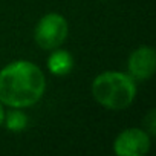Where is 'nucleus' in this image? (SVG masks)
Wrapping results in <instances>:
<instances>
[{
  "instance_id": "nucleus-1",
  "label": "nucleus",
  "mask_w": 156,
  "mask_h": 156,
  "mask_svg": "<svg viewBox=\"0 0 156 156\" xmlns=\"http://www.w3.org/2000/svg\"><path fill=\"white\" fill-rule=\"evenodd\" d=\"M46 90L43 70L26 60H17L0 70V103L23 109L38 103Z\"/></svg>"
},
{
  "instance_id": "nucleus-2",
  "label": "nucleus",
  "mask_w": 156,
  "mask_h": 156,
  "mask_svg": "<svg viewBox=\"0 0 156 156\" xmlns=\"http://www.w3.org/2000/svg\"><path fill=\"white\" fill-rule=\"evenodd\" d=\"M136 92L135 80L124 72H103L92 83V95L95 101L109 110L127 109L135 101Z\"/></svg>"
},
{
  "instance_id": "nucleus-3",
  "label": "nucleus",
  "mask_w": 156,
  "mask_h": 156,
  "mask_svg": "<svg viewBox=\"0 0 156 156\" xmlns=\"http://www.w3.org/2000/svg\"><path fill=\"white\" fill-rule=\"evenodd\" d=\"M69 34L67 20L57 12H49L43 16L34 29L35 43L44 51H54L60 48Z\"/></svg>"
},
{
  "instance_id": "nucleus-4",
  "label": "nucleus",
  "mask_w": 156,
  "mask_h": 156,
  "mask_svg": "<svg viewBox=\"0 0 156 156\" xmlns=\"http://www.w3.org/2000/svg\"><path fill=\"white\" fill-rule=\"evenodd\" d=\"M150 144V135L144 129L130 127L115 138L113 151L118 156H142L148 153Z\"/></svg>"
},
{
  "instance_id": "nucleus-5",
  "label": "nucleus",
  "mask_w": 156,
  "mask_h": 156,
  "mask_svg": "<svg viewBox=\"0 0 156 156\" xmlns=\"http://www.w3.org/2000/svg\"><path fill=\"white\" fill-rule=\"evenodd\" d=\"M156 69V52L150 46H139L127 60V72L136 81H145L153 76Z\"/></svg>"
},
{
  "instance_id": "nucleus-6",
  "label": "nucleus",
  "mask_w": 156,
  "mask_h": 156,
  "mask_svg": "<svg viewBox=\"0 0 156 156\" xmlns=\"http://www.w3.org/2000/svg\"><path fill=\"white\" fill-rule=\"evenodd\" d=\"M72 67H73V58L64 49H58V48L54 49V52L48 58V70L52 75H58V76L67 75L72 70Z\"/></svg>"
},
{
  "instance_id": "nucleus-7",
  "label": "nucleus",
  "mask_w": 156,
  "mask_h": 156,
  "mask_svg": "<svg viewBox=\"0 0 156 156\" xmlns=\"http://www.w3.org/2000/svg\"><path fill=\"white\" fill-rule=\"evenodd\" d=\"M3 122L9 132H22L28 126V115L20 109H14L9 113H5Z\"/></svg>"
},
{
  "instance_id": "nucleus-8",
  "label": "nucleus",
  "mask_w": 156,
  "mask_h": 156,
  "mask_svg": "<svg viewBox=\"0 0 156 156\" xmlns=\"http://www.w3.org/2000/svg\"><path fill=\"white\" fill-rule=\"evenodd\" d=\"M154 121H156V112H154V109H151V110L147 113L145 119H144V130H145L148 135H154V133H156Z\"/></svg>"
},
{
  "instance_id": "nucleus-9",
  "label": "nucleus",
  "mask_w": 156,
  "mask_h": 156,
  "mask_svg": "<svg viewBox=\"0 0 156 156\" xmlns=\"http://www.w3.org/2000/svg\"><path fill=\"white\" fill-rule=\"evenodd\" d=\"M3 119H5V110H3V104L0 103V126L3 124Z\"/></svg>"
}]
</instances>
